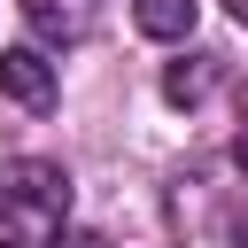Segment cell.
I'll use <instances>...</instances> for the list:
<instances>
[{"label":"cell","instance_id":"6da1fadb","mask_svg":"<svg viewBox=\"0 0 248 248\" xmlns=\"http://www.w3.org/2000/svg\"><path fill=\"white\" fill-rule=\"evenodd\" d=\"M70 232V170L46 155L0 163V248H54Z\"/></svg>","mask_w":248,"mask_h":248},{"label":"cell","instance_id":"7a4b0ae2","mask_svg":"<svg viewBox=\"0 0 248 248\" xmlns=\"http://www.w3.org/2000/svg\"><path fill=\"white\" fill-rule=\"evenodd\" d=\"M0 93L16 101V108H31V116H46L54 108V62L39 54V46H0Z\"/></svg>","mask_w":248,"mask_h":248},{"label":"cell","instance_id":"3957f363","mask_svg":"<svg viewBox=\"0 0 248 248\" xmlns=\"http://www.w3.org/2000/svg\"><path fill=\"white\" fill-rule=\"evenodd\" d=\"M23 8V23H31V39H46V46H78L85 31H93V0H16Z\"/></svg>","mask_w":248,"mask_h":248},{"label":"cell","instance_id":"277c9868","mask_svg":"<svg viewBox=\"0 0 248 248\" xmlns=\"http://www.w3.org/2000/svg\"><path fill=\"white\" fill-rule=\"evenodd\" d=\"M194 16H202V0H132V23L147 39H194Z\"/></svg>","mask_w":248,"mask_h":248},{"label":"cell","instance_id":"5b68a950","mask_svg":"<svg viewBox=\"0 0 248 248\" xmlns=\"http://www.w3.org/2000/svg\"><path fill=\"white\" fill-rule=\"evenodd\" d=\"M209 85H217V54H186V62L163 70V101H170V108H194Z\"/></svg>","mask_w":248,"mask_h":248},{"label":"cell","instance_id":"8992f818","mask_svg":"<svg viewBox=\"0 0 248 248\" xmlns=\"http://www.w3.org/2000/svg\"><path fill=\"white\" fill-rule=\"evenodd\" d=\"M232 170H248V85H240V132H232Z\"/></svg>","mask_w":248,"mask_h":248},{"label":"cell","instance_id":"52a82bcc","mask_svg":"<svg viewBox=\"0 0 248 248\" xmlns=\"http://www.w3.org/2000/svg\"><path fill=\"white\" fill-rule=\"evenodd\" d=\"M54 248H116L108 232H54Z\"/></svg>","mask_w":248,"mask_h":248},{"label":"cell","instance_id":"ba28073f","mask_svg":"<svg viewBox=\"0 0 248 248\" xmlns=\"http://www.w3.org/2000/svg\"><path fill=\"white\" fill-rule=\"evenodd\" d=\"M232 240H240V248H248V209H240V225H232Z\"/></svg>","mask_w":248,"mask_h":248},{"label":"cell","instance_id":"9c48e42d","mask_svg":"<svg viewBox=\"0 0 248 248\" xmlns=\"http://www.w3.org/2000/svg\"><path fill=\"white\" fill-rule=\"evenodd\" d=\"M225 8H232V23H248V0H225Z\"/></svg>","mask_w":248,"mask_h":248}]
</instances>
